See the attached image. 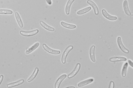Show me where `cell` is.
<instances>
[{
	"label": "cell",
	"mask_w": 133,
	"mask_h": 88,
	"mask_svg": "<svg viewBox=\"0 0 133 88\" xmlns=\"http://www.w3.org/2000/svg\"><path fill=\"white\" fill-rule=\"evenodd\" d=\"M39 31L37 29L33 30L30 31H21L20 34L22 35L25 36H31L36 35L38 32Z\"/></svg>",
	"instance_id": "4"
},
{
	"label": "cell",
	"mask_w": 133,
	"mask_h": 88,
	"mask_svg": "<svg viewBox=\"0 0 133 88\" xmlns=\"http://www.w3.org/2000/svg\"><path fill=\"white\" fill-rule=\"evenodd\" d=\"M109 60L110 62H124L126 61L127 58L124 57H114L110 58Z\"/></svg>",
	"instance_id": "10"
},
{
	"label": "cell",
	"mask_w": 133,
	"mask_h": 88,
	"mask_svg": "<svg viewBox=\"0 0 133 88\" xmlns=\"http://www.w3.org/2000/svg\"><path fill=\"white\" fill-rule=\"evenodd\" d=\"M128 63L126 62L123 66L121 70V74L122 76L125 77L127 74V68L128 67Z\"/></svg>",
	"instance_id": "21"
},
{
	"label": "cell",
	"mask_w": 133,
	"mask_h": 88,
	"mask_svg": "<svg viewBox=\"0 0 133 88\" xmlns=\"http://www.w3.org/2000/svg\"><path fill=\"white\" fill-rule=\"evenodd\" d=\"M42 47L44 50L50 53L56 55L59 54L60 53V51L55 50L52 49L49 47L45 44H43Z\"/></svg>",
	"instance_id": "5"
},
{
	"label": "cell",
	"mask_w": 133,
	"mask_h": 88,
	"mask_svg": "<svg viewBox=\"0 0 133 88\" xmlns=\"http://www.w3.org/2000/svg\"><path fill=\"white\" fill-rule=\"evenodd\" d=\"M66 74H64L61 75L55 82L54 87L55 88H59L60 85L62 82L66 77Z\"/></svg>",
	"instance_id": "11"
},
{
	"label": "cell",
	"mask_w": 133,
	"mask_h": 88,
	"mask_svg": "<svg viewBox=\"0 0 133 88\" xmlns=\"http://www.w3.org/2000/svg\"><path fill=\"white\" fill-rule=\"evenodd\" d=\"M73 49V47L69 46L66 48L63 52L61 58V61L63 64L66 63V57L70 52Z\"/></svg>",
	"instance_id": "1"
},
{
	"label": "cell",
	"mask_w": 133,
	"mask_h": 88,
	"mask_svg": "<svg viewBox=\"0 0 133 88\" xmlns=\"http://www.w3.org/2000/svg\"><path fill=\"white\" fill-rule=\"evenodd\" d=\"M94 80V79L93 78L88 79L80 82L77 84V86L79 87L84 86L91 83Z\"/></svg>",
	"instance_id": "12"
},
{
	"label": "cell",
	"mask_w": 133,
	"mask_h": 88,
	"mask_svg": "<svg viewBox=\"0 0 133 88\" xmlns=\"http://www.w3.org/2000/svg\"><path fill=\"white\" fill-rule=\"evenodd\" d=\"M15 16L18 25L21 28H22L23 27V24L19 14L17 12H16L15 13Z\"/></svg>",
	"instance_id": "18"
},
{
	"label": "cell",
	"mask_w": 133,
	"mask_h": 88,
	"mask_svg": "<svg viewBox=\"0 0 133 88\" xmlns=\"http://www.w3.org/2000/svg\"><path fill=\"white\" fill-rule=\"evenodd\" d=\"M123 5L124 10L125 14L127 16H130L131 14L129 8L128 2L127 0H124Z\"/></svg>",
	"instance_id": "9"
},
{
	"label": "cell",
	"mask_w": 133,
	"mask_h": 88,
	"mask_svg": "<svg viewBox=\"0 0 133 88\" xmlns=\"http://www.w3.org/2000/svg\"><path fill=\"white\" fill-rule=\"evenodd\" d=\"M81 67V64L79 63H77L73 71L68 75V78L70 79L74 77L78 73Z\"/></svg>",
	"instance_id": "3"
},
{
	"label": "cell",
	"mask_w": 133,
	"mask_h": 88,
	"mask_svg": "<svg viewBox=\"0 0 133 88\" xmlns=\"http://www.w3.org/2000/svg\"><path fill=\"white\" fill-rule=\"evenodd\" d=\"M4 76L3 75H1L0 76V85H1L3 81Z\"/></svg>",
	"instance_id": "24"
},
{
	"label": "cell",
	"mask_w": 133,
	"mask_h": 88,
	"mask_svg": "<svg viewBox=\"0 0 133 88\" xmlns=\"http://www.w3.org/2000/svg\"><path fill=\"white\" fill-rule=\"evenodd\" d=\"M24 82V80L22 79L15 82H12L9 84L7 85V87L9 88H12L17 86L23 83Z\"/></svg>",
	"instance_id": "13"
},
{
	"label": "cell",
	"mask_w": 133,
	"mask_h": 88,
	"mask_svg": "<svg viewBox=\"0 0 133 88\" xmlns=\"http://www.w3.org/2000/svg\"><path fill=\"white\" fill-rule=\"evenodd\" d=\"M128 62L131 67L133 68V62L130 59H129L128 60Z\"/></svg>",
	"instance_id": "25"
},
{
	"label": "cell",
	"mask_w": 133,
	"mask_h": 88,
	"mask_svg": "<svg viewBox=\"0 0 133 88\" xmlns=\"http://www.w3.org/2000/svg\"><path fill=\"white\" fill-rule=\"evenodd\" d=\"M87 2L92 7L95 14L96 15H98L99 13V10L96 4L91 0H88Z\"/></svg>",
	"instance_id": "8"
},
{
	"label": "cell",
	"mask_w": 133,
	"mask_h": 88,
	"mask_svg": "<svg viewBox=\"0 0 133 88\" xmlns=\"http://www.w3.org/2000/svg\"><path fill=\"white\" fill-rule=\"evenodd\" d=\"M75 0H68L66 5L65 11L66 15L69 14L71 5L74 1Z\"/></svg>",
	"instance_id": "15"
},
{
	"label": "cell",
	"mask_w": 133,
	"mask_h": 88,
	"mask_svg": "<svg viewBox=\"0 0 133 88\" xmlns=\"http://www.w3.org/2000/svg\"><path fill=\"white\" fill-rule=\"evenodd\" d=\"M13 13L12 10L5 9H0V14H11Z\"/></svg>",
	"instance_id": "22"
},
{
	"label": "cell",
	"mask_w": 133,
	"mask_h": 88,
	"mask_svg": "<svg viewBox=\"0 0 133 88\" xmlns=\"http://www.w3.org/2000/svg\"><path fill=\"white\" fill-rule=\"evenodd\" d=\"M91 9V7H88L78 11L76 13L77 14L79 15L84 14L89 12Z\"/></svg>",
	"instance_id": "20"
},
{
	"label": "cell",
	"mask_w": 133,
	"mask_h": 88,
	"mask_svg": "<svg viewBox=\"0 0 133 88\" xmlns=\"http://www.w3.org/2000/svg\"><path fill=\"white\" fill-rule=\"evenodd\" d=\"M114 82L112 81H111L110 82V83L109 84V88H114Z\"/></svg>",
	"instance_id": "23"
},
{
	"label": "cell",
	"mask_w": 133,
	"mask_h": 88,
	"mask_svg": "<svg viewBox=\"0 0 133 88\" xmlns=\"http://www.w3.org/2000/svg\"><path fill=\"white\" fill-rule=\"evenodd\" d=\"M95 46L93 45L90 48L89 51V54L90 59L93 62H96V58L95 55Z\"/></svg>",
	"instance_id": "7"
},
{
	"label": "cell",
	"mask_w": 133,
	"mask_h": 88,
	"mask_svg": "<svg viewBox=\"0 0 133 88\" xmlns=\"http://www.w3.org/2000/svg\"><path fill=\"white\" fill-rule=\"evenodd\" d=\"M38 71V69L37 68H36L34 70V72H33L32 75L30 77V78L28 79V82H30L34 80L37 76Z\"/></svg>",
	"instance_id": "17"
},
{
	"label": "cell",
	"mask_w": 133,
	"mask_h": 88,
	"mask_svg": "<svg viewBox=\"0 0 133 88\" xmlns=\"http://www.w3.org/2000/svg\"><path fill=\"white\" fill-rule=\"evenodd\" d=\"M40 23L41 26L47 30L52 32L55 31V29L53 27L48 25L43 21H40Z\"/></svg>",
	"instance_id": "14"
},
{
	"label": "cell",
	"mask_w": 133,
	"mask_h": 88,
	"mask_svg": "<svg viewBox=\"0 0 133 88\" xmlns=\"http://www.w3.org/2000/svg\"><path fill=\"white\" fill-rule=\"evenodd\" d=\"M47 2L49 5H51L52 4L51 0H46Z\"/></svg>",
	"instance_id": "26"
},
{
	"label": "cell",
	"mask_w": 133,
	"mask_h": 88,
	"mask_svg": "<svg viewBox=\"0 0 133 88\" xmlns=\"http://www.w3.org/2000/svg\"><path fill=\"white\" fill-rule=\"evenodd\" d=\"M117 41L118 46L120 50L125 53H128L129 51L124 45L122 41L121 38L120 37H118L117 38Z\"/></svg>",
	"instance_id": "2"
},
{
	"label": "cell",
	"mask_w": 133,
	"mask_h": 88,
	"mask_svg": "<svg viewBox=\"0 0 133 88\" xmlns=\"http://www.w3.org/2000/svg\"><path fill=\"white\" fill-rule=\"evenodd\" d=\"M61 24L63 27H65V28L69 29H75L76 27V26L75 25L69 24L63 21L61 22Z\"/></svg>",
	"instance_id": "19"
},
{
	"label": "cell",
	"mask_w": 133,
	"mask_h": 88,
	"mask_svg": "<svg viewBox=\"0 0 133 88\" xmlns=\"http://www.w3.org/2000/svg\"><path fill=\"white\" fill-rule=\"evenodd\" d=\"M67 88H75V87L73 86H70V87H66Z\"/></svg>",
	"instance_id": "27"
},
{
	"label": "cell",
	"mask_w": 133,
	"mask_h": 88,
	"mask_svg": "<svg viewBox=\"0 0 133 88\" xmlns=\"http://www.w3.org/2000/svg\"><path fill=\"white\" fill-rule=\"evenodd\" d=\"M102 13L104 18L109 20L114 21L117 19V17L109 15L104 9L102 10Z\"/></svg>",
	"instance_id": "6"
},
{
	"label": "cell",
	"mask_w": 133,
	"mask_h": 88,
	"mask_svg": "<svg viewBox=\"0 0 133 88\" xmlns=\"http://www.w3.org/2000/svg\"><path fill=\"white\" fill-rule=\"evenodd\" d=\"M40 45L39 43L37 42L33 45L31 47L27 49L26 52V53L27 54H29L35 50Z\"/></svg>",
	"instance_id": "16"
}]
</instances>
